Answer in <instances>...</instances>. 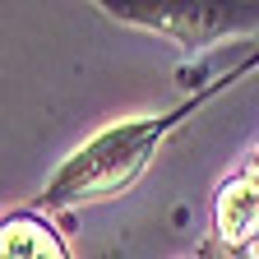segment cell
Segmentation results:
<instances>
[{
	"mask_svg": "<svg viewBox=\"0 0 259 259\" xmlns=\"http://www.w3.org/2000/svg\"><path fill=\"white\" fill-rule=\"evenodd\" d=\"M254 70H259V42H250L232 65L213 70L190 97H181L171 111L116 120V125H107V130H97L88 144H79V148L51 171V181L42 185V194H32L23 208L51 218V213H65V208L107 204V199H116V194L135 190V185L144 181V171L153 167V157L162 153V144H167L204 102H213L222 88H232L236 79H245V74H254Z\"/></svg>",
	"mask_w": 259,
	"mask_h": 259,
	"instance_id": "obj_1",
	"label": "cell"
},
{
	"mask_svg": "<svg viewBox=\"0 0 259 259\" xmlns=\"http://www.w3.org/2000/svg\"><path fill=\"white\" fill-rule=\"evenodd\" d=\"M97 10H107L116 23L157 32L181 51H208L222 37L259 42V0L254 5H218V0H148V5L125 0V5H116V0H102Z\"/></svg>",
	"mask_w": 259,
	"mask_h": 259,
	"instance_id": "obj_2",
	"label": "cell"
},
{
	"mask_svg": "<svg viewBox=\"0 0 259 259\" xmlns=\"http://www.w3.org/2000/svg\"><path fill=\"white\" fill-rule=\"evenodd\" d=\"M194 259H259V144L213 185L208 236Z\"/></svg>",
	"mask_w": 259,
	"mask_h": 259,
	"instance_id": "obj_3",
	"label": "cell"
},
{
	"mask_svg": "<svg viewBox=\"0 0 259 259\" xmlns=\"http://www.w3.org/2000/svg\"><path fill=\"white\" fill-rule=\"evenodd\" d=\"M0 259H70V245L47 213L14 208L0 218Z\"/></svg>",
	"mask_w": 259,
	"mask_h": 259,
	"instance_id": "obj_4",
	"label": "cell"
}]
</instances>
